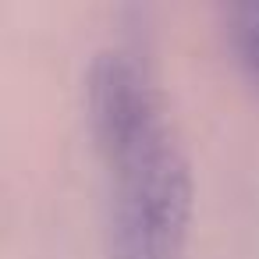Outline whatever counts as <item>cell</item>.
Instances as JSON below:
<instances>
[{
	"label": "cell",
	"mask_w": 259,
	"mask_h": 259,
	"mask_svg": "<svg viewBox=\"0 0 259 259\" xmlns=\"http://www.w3.org/2000/svg\"><path fill=\"white\" fill-rule=\"evenodd\" d=\"M85 117L100 153L167 124L160 89L135 50L103 47L85 71Z\"/></svg>",
	"instance_id": "cell-2"
},
{
	"label": "cell",
	"mask_w": 259,
	"mask_h": 259,
	"mask_svg": "<svg viewBox=\"0 0 259 259\" xmlns=\"http://www.w3.org/2000/svg\"><path fill=\"white\" fill-rule=\"evenodd\" d=\"M224 25H227V47L234 54V64L241 68L248 85H255L259 93V0L227 4Z\"/></svg>",
	"instance_id": "cell-3"
},
{
	"label": "cell",
	"mask_w": 259,
	"mask_h": 259,
	"mask_svg": "<svg viewBox=\"0 0 259 259\" xmlns=\"http://www.w3.org/2000/svg\"><path fill=\"white\" fill-rule=\"evenodd\" d=\"M107 188V259H181L192 224V170L160 124L100 153Z\"/></svg>",
	"instance_id": "cell-1"
}]
</instances>
